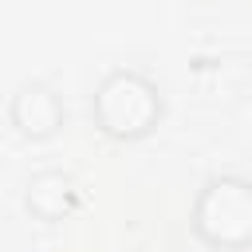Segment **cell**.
<instances>
[{
    "label": "cell",
    "instance_id": "obj_1",
    "mask_svg": "<svg viewBox=\"0 0 252 252\" xmlns=\"http://www.w3.org/2000/svg\"><path fill=\"white\" fill-rule=\"evenodd\" d=\"M91 114H94L98 130L110 138H122V142L146 138L161 118V91L150 75L118 67L94 87Z\"/></svg>",
    "mask_w": 252,
    "mask_h": 252
},
{
    "label": "cell",
    "instance_id": "obj_3",
    "mask_svg": "<svg viewBox=\"0 0 252 252\" xmlns=\"http://www.w3.org/2000/svg\"><path fill=\"white\" fill-rule=\"evenodd\" d=\"M8 118H12V126H16L24 138L43 142V138L59 134V126H63V102H59V94H55L47 83L32 79V83H20V87L12 91Z\"/></svg>",
    "mask_w": 252,
    "mask_h": 252
},
{
    "label": "cell",
    "instance_id": "obj_2",
    "mask_svg": "<svg viewBox=\"0 0 252 252\" xmlns=\"http://www.w3.org/2000/svg\"><path fill=\"white\" fill-rule=\"evenodd\" d=\"M193 232L213 248L252 244V181L236 173L209 177L193 201Z\"/></svg>",
    "mask_w": 252,
    "mask_h": 252
},
{
    "label": "cell",
    "instance_id": "obj_4",
    "mask_svg": "<svg viewBox=\"0 0 252 252\" xmlns=\"http://www.w3.org/2000/svg\"><path fill=\"white\" fill-rule=\"evenodd\" d=\"M79 205V193H75V181L59 169H43L28 181V209L39 217V220H63L71 217Z\"/></svg>",
    "mask_w": 252,
    "mask_h": 252
}]
</instances>
